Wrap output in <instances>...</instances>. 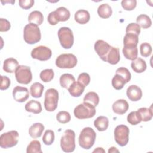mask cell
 Returning <instances> with one entry per match:
<instances>
[{"instance_id": "obj_1", "label": "cell", "mask_w": 153, "mask_h": 153, "mask_svg": "<svg viewBox=\"0 0 153 153\" xmlns=\"http://www.w3.org/2000/svg\"><path fill=\"white\" fill-rule=\"evenodd\" d=\"M41 31L38 25L29 23L23 29V39L29 44H34L41 40Z\"/></svg>"}, {"instance_id": "obj_2", "label": "cell", "mask_w": 153, "mask_h": 153, "mask_svg": "<svg viewBox=\"0 0 153 153\" xmlns=\"http://www.w3.org/2000/svg\"><path fill=\"white\" fill-rule=\"evenodd\" d=\"M96 137V134L92 128L85 127L80 133L78 139L79 145L84 149H89L93 146Z\"/></svg>"}, {"instance_id": "obj_3", "label": "cell", "mask_w": 153, "mask_h": 153, "mask_svg": "<svg viewBox=\"0 0 153 153\" xmlns=\"http://www.w3.org/2000/svg\"><path fill=\"white\" fill-rule=\"evenodd\" d=\"M75 133L72 130H66L60 139V147L65 152H72L75 148Z\"/></svg>"}, {"instance_id": "obj_4", "label": "cell", "mask_w": 153, "mask_h": 153, "mask_svg": "<svg viewBox=\"0 0 153 153\" xmlns=\"http://www.w3.org/2000/svg\"><path fill=\"white\" fill-rule=\"evenodd\" d=\"M95 107L87 103H83L76 106L74 110V114L78 119H87L93 117L96 114Z\"/></svg>"}, {"instance_id": "obj_5", "label": "cell", "mask_w": 153, "mask_h": 153, "mask_svg": "<svg viewBox=\"0 0 153 153\" xmlns=\"http://www.w3.org/2000/svg\"><path fill=\"white\" fill-rule=\"evenodd\" d=\"M59 100V93L55 88H49L45 93L44 108L45 110L52 112L57 108Z\"/></svg>"}, {"instance_id": "obj_6", "label": "cell", "mask_w": 153, "mask_h": 153, "mask_svg": "<svg viewBox=\"0 0 153 153\" xmlns=\"http://www.w3.org/2000/svg\"><path fill=\"white\" fill-rule=\"evenodd\" d=\"M58 38L62 47L65 49L71 48L74 44V35L71 29L62 27L58 30Z\"/></svg>"}, {"instance_id": "obj_7", "label": "cell", "mask_w": 153, "mask_h": 153, "mask_svg": "<svg viewBox=\"0 0 153 153\" xmlns=\"http://www.w3.org/2000/svg\"><path fill=\"white\" fill-rule=\"evenodd\" d=\"M19 138V133L16 130L4 133L0 136V146L4 149L13 147L17 144Z\"/></svg>"}, {"instance_id": "obj_8", "label": "cell", "mask_w": 153, "mask_h": 153, "mask_svg": "<svg viewBox=\"0 0 153 153\" xmlns=\"http://www.w3.org/2000/svg\"><path fill=\"white\" fill-rule=\"evenodd\" d=\"M77 58L73 54H62L56 60V65L62 69H71L77 64Z\"/></svg>"}, {"instance_id": "obj_9", "label": "cell", "mask_w": 153, "mask_h": 153, "mask_svg": "<svg viewBox=\"0 0 153 153\" xmlns=\"http://www.w3.org/2000/svg\"><path fill=\"white\" fill-rule=\"evenodd\" d=\"M130 130L126 125H118L114 130V138L116 143L120 146H126L129 139Z\"/></svg>"}, {"instance_id": "obj_10", "label": "cell", "mask_w": 153, "mask_h": 153, "mask_svg": "<svg viewBox=\"0 0 153 153\" xmlns=\"http://www.w3.org/2000/svg\"><path fill=\"white\" fill-rule=\"evenodd\" d=\"M15 77L17 82L20 84H29L32 79L30 68L27 66L19 65L15 71Z\"/></svg>"}, {"instance_id": "obj_11", "label": "cell", "mask_w": 153, "mask_h": 153, "mask_svg": "<svg viewBox=\"0 0 153 153\" xmlns=\"http://www.w3.org/2000/svg\"><path fill=\"white\" fill-rule=\"evenodd\" d=\"M51 55V50L48 47L44 45L38 46L34 48L31 51L32 57L40 61L48 60L50 59Z\"/></svg>"}, {"instance_id": "obj_12", "label": "cell", "mask_w": 153, "mask_h": 153, "mask_svg": "<svg viewBox=\"0 0 153 153\" xmlns=\"http://www.w3.org/2000/svg\"><path fill=\"white\" fill-rule=\"evenodd\" d=\"M111 45H110L108 42L103 40H97L94 45V50L100 58L104 62L106 61V57L111 48Z\"/></svg>"}, {"instance_id": "obj_13", "label": "cell", "mask_w": 153, "mask_h": 153, "mask_svg": "<svg viewBox=\"0 0 153 153\" xmlns=\"http://www.w3.org/2000/svg\"><path fill=\"white\" fill-rule=\"evenodd\" d=\"M13 96L16 102L22 103L29 98V92L26 87L16 86L13 90Z\"/></svg>"}, {"instance_id": "obj_14", "label": "cell", "mask_w": 153, "mask_h": 153, "mask_svg": "<svg viewBox=\"0 0 153 153\" xmlns=\"http://www.w3.org/2000/svg\"><path fill=\"white\" fill-rule=\"evenodd\" d=\"M127 96L128 98L134 102L139 100L142 96V91L140 88L136 85H130L126 91Z\"/></svg>"}, {"instance_id": "obj_15", "label": "cell", "mask_w": 153, "mask_h": 153, "mask_svg": "<svg viewBox=\"0 0 153 153\" xmlns=\"http://www.w3.org/2000/svg\"><path fill=\"white\" fill-rule=\"evenodd\" d=\"M128 103L124 99H118L112 105V110L114 112L118 115L125 114L128 111Z\"/></svg>"}, {"instance_id": "obj_16", "label": "cell", "mask_w": 153, "mask_h": 153, "mask_svg": "<svg viewBox=\"0 0 153 153\" xmlns=\"http://www.w3.org/2000/svg\"><path fill=\"white\" fill-rule=\"evenodd\" d=\"M120 60V54L119 48L117 47H111V48L106 57V62L111 65L117 64Z\"/></svg>"}, {"instance_id": "obj_17", "label": "cell", "mask_w": 153, "mask_h": 153, "mask_svg": "<svg viewBox=\"0 0 153 153\" xmlns=\"http://www.w3.org/2000/svg\"><path fill=\"white\" fill-rule=\"evenodd\" d=\"M75 20L81 25L86 24L90 19V15L88 11L85 10H79L75 13Z\"/></svg>"}, {"instance_id": "obj_18", "label": "cell", "mask_w": 153, "mask_h": 153, "mask_svg": "<svg viewBox=\"0 0 153 153\" xmlns=\"http://www.w3.org/2000/svg\"><path fill=\"white\" fill-rule=\"evenodd\" d=\"M19 66L17 60L14 58H8L5 59L3 64V69L7 73H13L16 71Z\"/></svg>"}, {"instance_id": "obj_19", "label": "cell", "mask_w": 153, "mask_h": 153, "mask_svg": "<svg viewBox=\"0 0 153 153\" xmlns=\"http://www.w3.org/2000/svg\"><path fill=\"white\" fill-rule=\"evenodd\" d=\"M44 130V126L40 123L32 124L29 129V134L32 138L40 137Z\"/></svg>"}, {"instance_id": "obj_20", "label": "cell", "mask_w": 153, "mask_h": 153, "mask_svg": "<svg viewBox=\"0 0 153 153\" xmlns=\"http://www.w3.org/2000/svg\"><path fill=\"white\" fill-rule=\"evenodd\" d=\"M25 108L27 112H32L35 114H39L42 111V106L41 103L35 100H30L25 105Z\"/></svg>"}, {"instance_id": "obj_21", "label": "cell", "mask_w": 153, "mask_h": 153, "mask_svg": "<svg viewBox=\"0 0 153 153\" xmlns=\"http://www.w3.org/2000/svg\"><path fill=\"white\" fill-rule=\"evenodd\" d=\"M131 67L134 72L136 73H142L146 69V63L143 59L138 57L132 60Z\"/></svg>"}, {"instance_id": "obj_22", "label": "cell", "mask_w": 153, "mask_h": 153, "mask_svg": "<svg viewBox=\"0 0 153 153\" xmlns=\"http://www.w3.org/2000/svg\"><path fill=\"white\" fill-rule=\"evenodd\" d=\"M94 126L99 131H105L109 126V120L106 117L99 116L94 120Z\"/></svg>"}, {"instance_id": "obj_23", "label": "cell", "mask_w": 153, "mask_h": 153, "mask_svg": "<svg viewBox=\"0 0 153 153\" xmlns=\"http://www.w3.org/2000/svg\"><path fill=\"white\" fill-rule=\"evenodd\" d=\"M85 87L79 82L75 81L68 88L70 94L73 97H79L84 92Z\"/></svg>"}, {"instance_id": "obj_24", "label": "cell", "mask_w": 153, "mask_h": 153, "mask_svg": "<svg viewBox=\"0 0 153 153\" xmlns=\"http://www.w3.org/2000/svg\"><path fill=\"white\" fill-rule=\"evenodd\" d=\"M139 42L138 35L127 33L123 39L124 47H137Z\"/></svg>"}, {"instance_id": "obj_25", "label": "cell", "mask_w": 153, "mask_h": 153, "mask_svg": "<svg viewBox=\"0 0 153 153\" xmlns=\"http://www.w3.org/2000/svg\"><path fill=\"white\" fill-rule=\"evenodd\" d=\"M123 53L124 57L128 60H134L137 58L138 50L137 47H123Z\"/></svg>"}, {"instance_id": "obj_26", "label": "cell", "mask_w": 153, "mask_h": 153, "mask_svg": "<svg viewBox=\"0 0 153 153\" xmlns=\"http://www.w3.org/2000/svg\"><path fill=\"white\" fill-rule=\"evenodd\" d=\"M75 81V77L70 74H64L60 77V84L61 87L68 90Z\"/></svg>"}, {"instance_id": "obj_27", "label": "cell", "mask_w": 153, "mask_h": 153, "mask_svg": "<svg viewBox=\"0 0 153 153\" xmlns=\"http://www.w3.org/2000/svg\"><path fill=\"white\" fill-rule=\"evenodd\" d=\"M97 14L102 19H108L112 14V8L108 4H101L97 8Z\"/></svg>"}, {"instance_id": "obj_28", "label": "cell", "mask_w": 153, "mask_h": 153, "mask_svg": "<svg viewBox=\"0 0 153 153\" xmlns=\"http://www.w3.org/2000/svg\"><path fill=\"white\" fill-rule=\"evenodd\" d=\"M54 13L59 22L67 21L70 17L69 11L63 7H60L54 11Z\"/></svg>"}, {"instance_id": "obj_29", "label": "cell", "mask_w": 153, "mask_h": 153, "mask_svg": "<svg viewBox=\"0 0 153 153\" xmlns=\"http://www.w3.org/2000/svg\"><path fill=\"white\" fill-rule=\"evenodd\" d=\"M44 20V17L41 12L39 11H33L31 12L28 17V21L30 23H33L38 26L41 25Z\"/></svg>"}, {"instance_id": "obj_30", "label": "cell", "mask_w": 153, "mask_h": 153, "mask_svg": "<svg viewBox=\"0 0 153 153\" xmlns=\"http://www.w3.org/2000/svg\"><path fill=\"white\" fill-rule=\"evenodd\" d=\"M83 102L96 107L99 104V97L96 93L94 91H90L85 95L83 99Z\"/></svg>"}, {"instance_id": "obj_31", "label": "cell", "mask_w": 153, "mask_h": 153, "mask_svg": "<svg viewBox=\"0 0 153 153\" xmlns=\"http://www.w3.org/2000/svg\"><path fill=\"white\" fill-rule=\"evenodd\" d=\"M44 89V85L40 82L33 83L30 88V93L32 97L35 98H39L42 94Z\"/></svg>"}, {"instance_id": "obj_32", "label": "cell", "mask_w": 153, "mask_h": 153, "mask_svg": "<svg viewBox=\"0 0 153 153\" xmlns=\"http://www.w3.org/2000/svg\"><path fill=\"white\" fill-rule=\"evenodd\" d=\"M137 24L143 29H147L151 27L152 22L150 17L146 14H140L136 19Z\"/></svg>"}, {"instance_id": "obj_33", "label": "cell", "mask_w": 153, "mask_h": 153, "mask_svg": "<svg viewBox=\"0 0 153 153\" xmlns=\"http://www.w3.org/2000/svg\"><path fill=\"white\" fill-rule=\"evenodd\" d=\"M137 112L140 115L141 121H150L153 116V112L151 107L148 108H140L137 110Z\"/></svg>"}, {"instance_id": "obj_34", "label": "cell", "mask_w": 153, "mask_h": 153, "mask_svg": "<svg viewBox=\"0 0 153 153\" xmlns=\"http://www.w3.org/2000/svg\"><path fill=\"white\" fill-rule=\"evenodd\" d=\"M40 142L33 140L30 142L26 148L27 153H42Z\"/></svg>"}, {"instance_id": "obj_35", "label": "cell", "mask_w": 153, "mask_h": 153, "mask_svg": "<svg viewBox=\"0 0 153 153\" xmlns=\"http://www.w3.org/2000/svg\"><path fill=\"white\" fill-rule=\"evenodd\" d=\"M126 84L124 78L118 74H115L112 79V85L117 90L122 89Z\"/></svg>"}, {"instance_id": "obj_36", "label": "cell", "mask_w": 153, "mask_h": 153, "mask_svg": "<svg viewBox=\"0 0 153 153\" xmlns=\"http://www.w3.org/2000/svg\"><path fill=\"white\" fill-rule=\"evenodd\" d=\"M54 73L52 69H46L42 71L40 73V78L44 82L51 81L54 78Z\"/></svg>"}, {"instance_id": "obj_37", "label": "cell", "mask_w": 153, "mask_h": 153, "mask_svg": "<svg viewBox=\"0 0 153 153\" xmlns=\"http://www.w3.org/2000/svg\"><path fill=\"white\" fill-rule=\"evenodd\" d=\"M54 140V132L51 130H47L42 137V142L46 145H51Z\"/></svg>"}, {"instance_id": "obj_38", "label": "cell", "mask_w": 153, "mask_h": 153, "mask_svg": "<svg viewBox=\"0 0 153 153\" xmlns=\"http://www.w3.org/2000/svg\"><path fill=\"white\" fill-rule=\"evenodd\" d=\"M127 120L128 123L131 125H137L142 121L137 111L131 112L127 115Z\"/></svg>"}, {"instance_id": "obj_39", "label": "cell", "mask_w": 153, "mask_h": 153, "mask_svg": "<svg viewBox=\"0 0 153 153\" xmlns=\"http://www.w3.org/2000/svg\"><path fill=\"white\" fill-rule=\"evenodd\" d=\"M56 119L59 123L62 124H66L70 121L71 117L70 114L68 112L62 111L59 112L56 115Z\"/></svg>"}, {"instance_id": "obj_40", "label": "cell", "mask_w": 153, "mask_h": 153, "mask_svg": "<svg viewBox=\"0 0 153 153\" xmlns=\"http://www.w3.org/2000/svg\"><path fill=\"white\" fill-rule=\"evenodd\" d=\"M116 74H118L120 75L121 77H123L126 82V83H127L129 82L131 79V73L128 71V69L124 67H121L118 68L116 70Z\"/></svg>"}, {"instance_id": "obj_41", "label": "cell", "mask_w": 153, "mask_h": 153, "mask_svg": "<svg viewBox=\"0 0 153 153\" xmlns=\"http://www.w3.org/2000/svg\"><path fill=\"white\" fill-rule=\"evenodd\" d=\"M140 52L142 56L147 57L151 54L152 47L148 42H143L140 45Z\"/></svg>"}, {"instance_id": "obj_42", "label": "cell", "mask_w": 153, "mask_h": 153, "mask_svg": "<svg viewBox=\"0 0 153 153\" xmlns=\"http://www.w3.org/2000/svg\"><path fill=\"white\" fill-rule=\"evenodd\" d=\"M126 32L133 33L139 35L140 33V27L135 23H131L127 25L126 29Z\"/></svg>"}, {"instance_id": "obj_43", "label": "cell", "mask_w": 153, "mask_h": 153, "mask_svg": "<svg viewBox=\"0 0 153 153\" xmlns=\"http://www.w3.org/2000/svg\"><path fill=\"white\" fill-rule=\"evenodd\" d=\"M122 7L127 11H131L136 7L137 1L136 0H123L121 1Z\"/></svg>"}, {"instance_id": "obj_44", "label": "cell", "mask_w": 153, "mask_h": 153, "mask_svg": "<svg viewBox=\"0 0 153 153\" xmlns=\"http://www.w3.org/2000/svg\"><path fill=\"white\" fill-rule=\"evenodd\" d=\"M77 81L79 82V83H81L82 85H83L85 87L90 83V76L89 74H87V73H85V72L81 73L78 76Z\"/></svg>"}, {"instance_id": "obj_45", "label": "cell", "mask_w": 153, "mask_h": 153, "mask_svg": "<svg viewBox=\"0 0 153 153\" xmlns=\"http://www.w3.org/2000/svg\"><path fill=\"white\" fill-rule=\"evenodd\" d=\"M11 84L10 79L7 76H1V85L0 89L1 90H5L8 88Z\"/></svg>"}, {"instance_id": "obj_46", "label": "cell", "mask_w": 153, "mask_h": 153, "mask_svg": "<svg viewBox=\"0 0 153 153\" xmlns=\"http://www.w3.org/2000/svg\"><path fill=\"white\" fill-rule=\"evenodd\" d=\"M11 27L10 23L8 20L5 19H0V31L1 32H7L10 30Z\"/></svg>"}, {"instance_id": "obj_47", "label": "cell", "mask_w": 153, "mask_h": 153, "mask_svg": "<svg viewBox=\"0 0 153 153\" xmlns=\"http://www.w3.org/2000/svg\"><path fill=\"white\" fill-rule=\"evenodd\" d=\"M34 2H35L33 0H20L19 1V4L22 8L28 10L33 5Z\"/></svg>"}, {"instance_id": "obj_48", "label": "cell", "mask_w": 153, "mask_h": 153, "mask_svg": "<svg viewBox=\"0 0 153 153\" xmlns=\"http://www.w3.org/2000/svg\"><path fill=\"white\" fill-rule=\"evenodd\" d=\"M47 21L51 25H56L59 23V21L56 16L54 11H52L49 13L47 17Z\"/></svg>"}, {"instance_id": "obj_49", "label": "cell", "mask_w": 153, "mask_h": 153, "mask_svg": "<svg viewBox=\"0 0 153 153\" xmlns=\"http://www.w3.org/2000/svg\"><path fill=\"white\" fill-rule=\"evenodd\" d=\"M119 152V151L115 148V147H114V146H112L111 147L109 150H108V152L109 153H112V152Z\"/></svg>"}, {"instance_id": "obj_50", "label": "cell", "mask_w": 153, "mask_h": 153, "mask_svg": "<svg viewBox=\"0 0 153 153\" xmlns=\"http://www.w3.org/2000/svg\"><path fill=\"white\" fill-rule=\"evenodd\" d=\"M93 152H105V151L102 148H97L93 151Z\"/></svg>"}]
</instances>
